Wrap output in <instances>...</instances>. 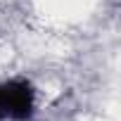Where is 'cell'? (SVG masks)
<instances>
[{"label":"cell","mask_w":121,"mask_h":121,"mask_svg":"<svg viewBox=\"0 0 121 121\" xmlns=\"http://www.w3.org/2000/svg\"><path fill=\"white\" fill-rule=\"evenodd\" d=\"M33 114V88L26 81H10L0 86V121H26Z\"/></svg>","instance_id":"obj_1"}]
</instances>
